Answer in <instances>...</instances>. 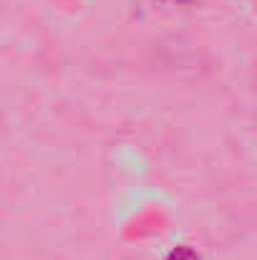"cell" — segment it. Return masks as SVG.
<instances>
[{"mask_svg":"<svg viewBox=\"0 0 257 260\" xmlns=\"http://www.w3.org/2000/svg\"><path fill=\"white\" fill-rule=\"evenodd\" d=\"M167 260H199V255H197L194 250H189V248H184V245H181V248H174Z\"/></svg>","mask_w":257,"mask_h":260,"instance_id":"1","label":"cell"}]
</instances>
